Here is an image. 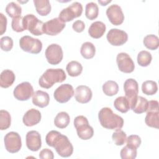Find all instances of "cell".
Listing matches in <instances>:
<instances>
[{
	"instance_id": "44dd1931",
	"label": "cell",
	"mask_w": 159,
	"mask_h": 159,
	"mask_svg": "<svg viewBox=\"0 0 159 159\" xmlns=\"http://www.w3.org/2000/svg\"><path fill=\"white\" fill-rule=\"evenodd\" d=\"M106 25L101 21H96L93 22L89 29V35L94 39L101 38L106 32Z\"/></svg>"
},
{
	"instance_id": "4dcf8cb0",
	"label": "cell",
	"mask_w": 159,
	"mask_h": 159,
	"mask_svg": "<svg viewBox=\"0 0 159 159\" xmlns=\"http://www.w3.org/2000/svg\"><path fill=\"white\" fill-rule=\"evenodd\" d=\"M143 43L148 49L155 50L159 47V39L157 35L153 34L147 35L144 37Z\"/></svg>"
},
{
	"instance_id": "f546056e",
	"label": "cell",
	"mask_w": 159,
	"mask_h": 159,
	"mask_svg": "<svg viewBox=\"0 0 159 159\" xmlns=\"http://www.w3.org/2000/svg\"><path fill=\"white\" fill-rule=\"evenodd\" d=\"M102 91L106 96H112L118 93L119 86L116 81L109 80L102 85Z\"/></svg>"
},
{
	"instance_id": "30bf717a",
	"label": "cell",
	"mask_w": 159,
	"mask_h": 159,
	"mask_svg": "<svg viewBox=\"0 0 159 159\" xmlns=\"http://www.w3.org/2000/svg\"><path fill=\"white\" fill-rule=\"evenodd\" d=\"M124 90L125 91V96L128 99L131 108L138 96L139 84L137 81L133 78L126 80L124 84Z\"/></svg>"
},
{
	"instance_id": "52a82bcc",
	"label": "cell",
	"mask_w": 159,
	"mask_h": 159,
	"mask_svg": "<svg viewBox=\"0 0 159 159\" xmlns=\"http://www.w3.org/2000/svg\"><path fill=\"white\" fill-rule=\"evenodd\" d=\"M24 22L25 30H28L32 34L38 36L43 34V27L44 23L34 14L25 15L24 17Z\"/></svg>"
},
{
	"instance_id": "8d00e7d4",
	"label": "cell",
	"mask_w": 159,
	"mask_h": 159,
	"mask_svg": "<svg viewBox=\"0 0 159 159\" xmlns=\"http://www.w3.org/2000/svg\"><path fill=\"white\" fill-rule=\"evenodd\" d=\"M137 148L126 145L122 148L120 155L122 159H134L137 157Z\"/></svg>"
},
{
	"instance_id": "ffe728a7",
	"label": "cell",
	"mask_w": 159,
	"mask_h": 159,
	"mask_svg": "<svg viewBox=\"0 0 159 159\" xmlns=\"http://www.w3.org/2000/svg\"><path fill=\"white\" fill-rule=\"evenodd\" d=\"M50 96L47 92L42 90L36 91L32 95V103L41 108L47 106L49 104Z\"/></svg>"
},
{
	"instance_id": "9a60e30c",
	"label": "cell",
	"mask_w": 159,
	"mask_h": 159,
	"mask_svg": "<svg viewBox=\"0 0 159 159\" xmlns=\"http://www.w3.org/2000/svg\"><path fill=\"white\" fill-rule=\"evenodd\" d=\"M116 61L119 70L122 72L130 73L134 70V63L129 55L126 53H119L117 55Z\"/></svg>"
},
{
	"instance_id": "ac0fdd59",
	"label": "cell",
	"mask_w": 159,
	"mask_h": 159,
	"mask_svg": "<svg viewBox=\"0 0 159 159\" xmlns=\"http://www.w3.org/2000/svg\"><path fill=\"white\" fill-rule=\"evenodd\" d=\"M91 89L87 86L80 85L76 87L75 92V98L76 101L81 104L89 102L92 98Z\"/></svg>"
},
{
	"instance_id": "cb8c5ba5",
	"label": "cell",
	"mask_w": 159,
	"mask_h": 159,
	"mask_svg": "<svg viewBox=\"0 0 159 159\" xmlns=\"http://www.w3.org/2000/svg\"><path fill=\"white\" fill-rule=\"evenodd\" d=\"M37 12L42 16H47L51 11V5L48 0H34Z\"/></svg>"
},
{
	"instance_id": "9c48e42d",
	"label": "cell",
	"mask_w": 159,
	"mask_h": 159,
	"mask_svg": "<svg viewBox=\"0 0 159 159\" xmlns=\"http://www.w3.org/2000/svg\"><path fill=\"white\" fill-rule=\"evenodd\" d=\"M47 61L51 65H58L63 57V53L61 46L57 43H52L47 47L45 52Z\"/></svg>"
},
{
	"instance_id": "7a4b0ae2",
	"label": "cell",
	"mask_w": 159,
	"mask_h": 159,
	"mask_svg": "<svg viewBox=\"0 0 159 159\" xmlns=\"http://www.w3.org/2000/svg\"><path fill=\"white\" fill-rule=\"evenodd\" d=\"M98 118L101 125L107 129L118 130L124 125V119L113 112L109 107H102L99 112Z\"/></svg>"
},
{
	"instance_id": "8992f818",
	"label": "cell",
	"mask_w": 159,
	"mask_h": 159,
	"mask_svg": "<svg viewBox=\"0 0 159 159\" xmlns=\"http://www.w3.org/2000/svg\"><path fill=\"white\" fill-rule=\"evenodd\" d=\"M83 12L82 4L78 2H75L71 5L61 10L58 18L61 21L65 23L73 20L75 18L81 16Z\"/></svg>"
},
{
	"instance_id": "ab89813d",
	"label": "cell",
	"mask_w": 159,
	"mask_h": 159,
	"mask_svg": "<svg viewBox=\"0 0 159 159\" xmlns=\"http://www.w3.org/2000/svg\"><path fill=\"white\" fill-rule=\"evenodd\" d=\"M0 47L1 50L3 51H10L13 47V40L9 36H4L1 37L0 40Z\"/></svg>"
},
{
	"instance_id": "d4e9b609",
	"label": "cell",
	"mask_w": 159,
	"mask_h": 159,
	"mask_svg": "<svg viewBox=\"0 0 159 159\" xmlns=\"http://www.w3.org/2000/svg\"><path fill=\"white\" fill-rule=\"evenodd\" d=\"M148 101L142 96H137V99L131 107V109L136 114H142L146 112L148 107Z\"/></svg>"
},
{
	"instance_id": "5b68a950",
	"label": "cell",
	"mask_w": 159,
	"mask_h": 159,
	"mask_svg": "<svg viewBox=\"0 0 159 159\" xmlns=\"http://www.w3.org/2000/svg\"><path fill=\"white\" fill-rule=\"evenodd\" d=\"M19 46L23 51L32 54H38L42 49V42L29 35L23 36L20 39Z\"/></svg>"
},
{
	"instance_id": "2e32d148",
	"label": "cell",
	"mask_w": 159,
	"mask_h": 159,
	"mask_svg": "<svg viewBox=\"0 0 159 159\" xmlns=\"http://www.w3.org/2000/svg\"><path fill=\"white\" fill-rule=\"evenodd\" d=\"M106 15L109 20L114 25H119L123 23L124 15L121 7L117 4L111 5L106 10Z\"/></svg>"
},
{
	"instance_id": "ee69618b",
	"label": "cell",
	"mask_w": 159,
	"mask_h": 159,
	"mask_svg": "<svg viewBox=\"0 0 159 159\" xmlns=\"http://www.w3.org/2000/svg\"><path fill=\"white\" fill-rule=\"evenodd\" d=\"M7 27V18L2 14L0 13V30L1 35H2L6 30Z\"/></svg>"
},
{
	"instance_id": "3957f363",
	"label": "cell",
	"mask_w": 159,
	"mask_h": 159,
	"mask_svg": "<svg viewBox=\"0 0 159 159\" xmlns=\"http://www.w3.org/2000/svg\"><path fill=\"white\" fill-rule=\"evenodd\" d=\"M66 75L61 68L47 69L40 77L39 84L40 87L49 89L56 83H61L66 80Z\"/></svg>"
},
{
	"instance_id": "603a6c76",
	"label": "cell",
	"mask_w": 159,
	"mask_h": 159,
	"mask_svg": "<svg viewBox=\"0 0 159 159\" xmlns=\"http://www.w3.org/2000/svg\"><path fill=\"white\" fill-rule=\"evenodd\" d=\"M147 115L145 118V122L147 125L150 127L158 129L159 125V111L158 109H153L147 111Z\"/></svg>"
},
{
	"instance_id": "74e56055",
	"label": "cell",
	"mask_w": 159,
	"mask_h": 159,
	"mask_svg": "<svg viewBox=\"0 0 159 159\" xmlns=\"http://www.w3.org/2000/svg\"><path fill=\"white\" fill-rule=\"evenodd\" d=\"M112 139L116 145H122L126 142L127 135L123 130H118L112 134Z\"/></svg>"
},
{
	"instance_id": "f35d334b",
	"label": "cell",
	"mask_w": 159,
	"mask_h": 159,
	"mask_svg": "<svg viewBox=\"0 0 159 159\" xmlns=\"http://www.w3.org/2000/svg\"><path fill=\"white\" fill-rule=\"evenodd\" d=\"M11 26L13 30L17 32H21L25 30L24 22V17L19 16L13 18L11 22Z\"/></svg>"
},
{
	"instance_id": "5bb4252c",
	"label": "cell",
	"mask_w": 159,
	"mask_h": 159,
	"mask_svg": "<svg viewBox=\"0 0 159 159\" xmlns=\"http://www.w3.org/2000/svg\"><path fill=\"white\" fill-rule=\"evenodd\" d=\"M65 25V23L61 21L58 17L52 19L44 23L43 33L51 36L57 35L63 30Z\"/></svg>"
},
{
	"instance_id": "d6a6232c",
	"label": "cell",
	"mask_w": 159,
	"mask_h": 159,
	"mask_svg": "<svg viewBox=\"0 0 159 159\" xmlns=\"http://www.w3.org/2000/svg\"><path fill=\"white\" fill-rule=\"evenodd\" d=\"M158 90L157 83L152 80L144 81L142 84V91L146 95H153Z\"/></svg>"
},
{
	"instance_id": "7402d4cb",
	"label": "cell",
	"mask_w": 159,
	"mask_h": 159,
	"mask_svg": "<svg viewBox=\"0 0 159 159\" xmlns=\"http://www.w3.org/2000/svg\"><path fill=\"white\" fill-rule=\"evenodd\" d=\"M16 79L14 72L10 70H3L0 75V86L3 88L10 87Z\"/></svg>"
},
{
	"instance_id": "8fae6325",
	"label": "cell",
	"mask_w": 159,
	"mask_h": 159,
	"mask_svg": "<svg viewBox=\"0 0 159 159\" xmlns=\"http://www.w3.org/2000/svg\"><path fill=\"white\" fill-rule=\"evenodd\" d=\"M74 89L70 84H63L58 87L54 91L55 99L60 103L68 102L74 95Z\"/></svg>"
},
{
	"instance_id": "6da1fadb",
	"label": "cell",
	"mask_w": 159,
	"mask_h": 159,
	"mask_svg": "<svg viewBox=\"0 0 159 159\" xmlns=\"http://www.w3.org/2000/svg\"><path fill=\"white\" fill-rule=\"evenodd\" d=\"M47 144L53 147L61 157H69L73 152V147L68 138L57 130H51L45 137Z\"/></svg>"
},
{
	"instance_id": "b9f144b4",
	"label": "cell",
	"mask_w": 159,
	"mask_h": 159,
	"mask_svg": "<svg viewBox=\"0 0 159 159\" xmlns=\"http://www.w3.org/2000/svg\"><path fill=\"white\" fill-rule=\"evenodd\" d=\"M39 158L41 159H53L54 158L53 153L48 148H44L40 152Z\"/></svg>"
},
{
	"instance_id": "7c38bea8",
	"label": "cell",
	"mask_w": 159,
	"mask_h": 159,
	"mask_svg": "<svg viewBox=\"0 0 159 159\" xmlns=\"http://www.w3.org/2000/svg\"><path fill=\"white\" fill-rule=\"evenodd\" d=\"M108 42L114 46L124 45L128 40L127 34L120 29H111L106 35Z\"/></svg>"
},
{
	"instance_id": "484cf974",
	"label": "cell",
	"mask_w": 159,
	"mask_h": 159,
	"mask_svg": "<svg viewBox=\"0 0 159 159\" xmlns=\"http://www.w3.org/2000/svg\"><path fill=\"white\" fill-rule=\"evenodd\" d=\"M70 121L69 114L64 111L57 114L54 119L55 125L60 129H64L66 127Z\"/></svg>"
},
{
	"instance_id": "e575fe53",
	"label": "cell",
	"mask_w": 159,
	"mask_h": 159,
	"mask_svg": "<svg viewBox=\"0 0 159 159\" xmlns=\"http://www.w3.org/2000/svg\"><path fill=\"white\" fill-rule=\"evenodd\" d=\"M152 60L151 53L146 50H142L137 55V63L143 67L148 66Z\"/></svg>"
},
{
	"instance_id": "f1b7e54d",
	"label": "cell",
	"mask_w": 159,
	"mask_h": 159,
	"mask_svg": "<svg viewBox=\"0 0 159 159\" xmlns=\"http://www.w3.org/2000/svg\"><path fill=\"white\" fill-rule=\"evenodd\" d=\"M66 70L70 76L76 77L80 75L82 73L83 66L78 61H71L67 64Z\"/></svg>"
},
{
	"instance_id": "60d3db41",
	"label": "cell",
	"mask_w": 159,
	"mask_h": 159,
	"mask_svg": "<svg viewBox=\"0 0 159 159\" xmlns=\"http://www.w3.org/2000/svg\"><path fill=\"white\" fill-rule=\"evenodd\" d=\"M126 141L127 145L135 148H137L138 147H139L142 142L140 137L137 135H129L127 138Z\"/></svg>"
},
{
	"instance_id": "836d02e7",
	"label": "cell",
	"mask_w": 159,
	"mask_h": 159,
	"mask_svg": "<svg viewBox=\"0 0 159 159\" xmlns=\"http://www.w3.org/2000/svg\"><path fill=\"white\" fill-rule=\"evenodd\" d=\"M6 12L9 17L13 18L21 16L22 8L20 6L14 2H11L6 7Z\"/></svg>"
},
{
	"instance_id": "e0dca14e",
	"label": "cell",
	"mask_w": 159,
	"mask_h": 159,
	"mask_svg": "<svg viewBox=\"0 0 159 159\" xmlns=\"http://www.w3.org/2000/svg\"><path fill=\"white\" fill-rule=\"evenodd\" d=\"M26 145L31 151H38L42 146L40 134L35 130L28 132L26 134Z\"/></svg>"
},
{
	"instance_id": "277c9868",
	"label": "cell",
	"mask_w": 159,
	"mask_h": 159,
	"mask_svg": "<svg viewBox=\"0 0 159 159\" xmlns=\"http://www.w3.org/2000/svg\"><path fill=\"white\" fill-rule=\"evenodd\" d=\"M74 126L78 136L82 140H88L94 135L93 128L89 125L87 118L83 116H78L75 118Z\"/></svg>"
},
{
	"instance_id": "83f0119b",
	"label": "cell",
	"mask_w": 159,
	"mask_h": 159,
	"mask_svg": "<svg viewBox=\"0 0 159 159\" xmlns=\"http://www.w3.org/2000/svg\"><path fill=\"white\" fill-rule=\"evenodd\" d=\"M114 106L118 111L125 113L130 109L129 102L125 96H119L114 102Z\"/></svg>"
},
{
	"instance_id": "d6986e66",
	"label": "cell",
	"mask_w": 159,
	"mask_h": 159,
	"mask_svg": "<svg viewBox=\"0 0 159 159\" xmlns=\"http://www.w3.org/2000/svg\"><path fill=\"white\" fill-rule=\"evenodd\" d=\"M41 113L35 109H30L28 110L23 116L22 121L25 125L32 127L39 124L41 120Z\"/></svg>"
},
{
	"instance_id": "4316f807",
	"label": "cell",
	"mask_w": 159,
	"mask_h": 159,
	"mask_svg": "<svg viewBox=\"0 0 159 159\" xmlns=\"http://www.w3.org/2000/svg\"><path fill=\"white\" fill-rule=\"evenodd\" d=\"M80 53L83 58L86 59H91L95 55L96 48L91 42H86L82 44Z\"/></svg>"
},
{
	"instance_id": "f6af8a7d",
	"label": "cell",
	"mask_w": 159,
	"mask_h": 159,
	"mask_svg": "<svg viewBox=\"0 0 159 159\" xmlns=\"http://www.w3.org/2000/svg\"><path fill=\"white\" fill-rule=\"evenodd\" d=\"M111 2V0H109V1H101V0H99L98 1V2L99 4H101V6H106L108 3H109Z\"/></svg>"
},
{
	"instance_id": "1f68e13d",
	"label": "cell",
	"mask_w": 159,
	"mask_h": 159,
	"mask_svg": "<svg viewBox=\"0 0 159 159\" xmlns=\"http://www.w3.org/2000/svg\"><path fill=\"white\" fill-rule=\"evenodd\" d=\"M99 14V8L96 3L90 2L87 3L85 8V16L89 20L96 19Z\"/></svg>"
},
{
	"instance_id": "d590c367",
	"label": "cell",
	"mask_w": 159,
	"mask_h": 159,
	"mask_svg": "<svg viewBox=\"0 0 159 159\" xmlns=\"http://www.w3.org/2000/svg\"><path fill=\"white\" fill-rule=\"evenodd\" d=\"M11 123V117L8 111L6 110L0 111V129L1 130L7 129Z\"/></svg>"
},
{
	"instance_id": "7bdbcfd3",
	"label": "cell",
	"mask_w": 159,
	"mask_h": 159,
	"mask_svg": "<svg viewBox=\"0 0 159 159\" xmlns=\"http://www.w3.org/2000/svg\"><path fill=\"white\" fill-rule=\"evenodd\" d=\"M72 28L75 32L80 33L84 30L85 28V24L83 21L80 20H77L73 22L72 25Z\"/></svg>"
},
{
	"instance_id": "4fadbf2b",
	"label": "cell",
	"mask_w": 159,
	"mask_h": 159,
	"mask_svg": "<svg viewBox=\"0 0 159 159\" xmlns=\"http://www.w3.org/2000/svg\"><path fill=\"white\" fill-rule=\"evenodd\" d=\"M34 89L29 82H22L19 84L14 89L13 94L19 101H27L33 95Z\"/></svg>"
},
{
	"instance_id": "ba28073f",
	"label": "cell",
	"mask_w": 159,
	"mask_h": 159,
	"mask_svg": "<svg viewBox=\"0 0 159 159\" xmlns=\"http://www.w3.org/2000/svg\"><path fill=\"white\" fill-rule=\"evenodd\" d=\"M4 142L6 150L11 153L18 152L22 147L21 137L16 132H8L4 136Z\"/></svg>"
}]
</instances>
